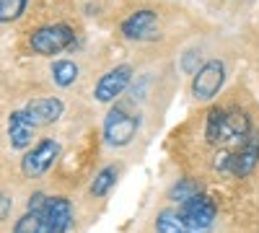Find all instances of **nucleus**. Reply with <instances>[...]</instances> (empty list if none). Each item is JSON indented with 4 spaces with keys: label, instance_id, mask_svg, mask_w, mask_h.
Returning <instances> with one entry per match:
<instances>
[{
    "label": "nucleus",
    "instance_id": "f257e3e1",
    "mask_svg": "<svg viewBox=\"0 0 259 233\" xmlns=\"http://www.w3.org/2000/svg\"><path fill=\"white\" fill-rule=\"evenodd\" d=\"M251 119L244 109H210L207 122H205V137L212 145H223V143H244L251 135Z\"/></svg>",
    "mask_w": 259,
    "mask_h": 233
},
{
    "label": "nucleus",
    "instance_id": "f03ea898",
    "mask_svg": "<svg viewBox=\"0 0 259 233\" xmlns=\"http://www.w3.org/2000/svg\"><path fill=\"white\" fill-rule=\"evenodd\" d=\"M138 127H140L138 114L124 109L122 104H114V107L106 112V119H104V140L112 148H124L135 140Z\"/></svg>",
    "mask_w": 259,
    "mask_h": 233
},
{
    "label": "nucleus",
    "instance_id": "7ed1b4c3",
    "mask_svg": "<svg viewBox=\"0 0 259 233\" xmlns=\"http://www.w3.org/2000/svg\"><path fill=\"white\" fill-rule=\"evenodd\" d=\"M75 41V31L68 24H50V26H41L29 36V47L41 55V57H52L60 55L65 50H70Z\"/></svg>",
    "mask_w": 259,
    "mask_h": 233
},
{
    "label": "nucleus",
    "instance_id": "20e7f679",
    "mask_svg": "<svg viewBox=\"0 0 259 233\" xmlns=\"http://www.w3.org/2000/svg\"><path fill=\"white\" fill-rule=\"evenodd\" d=\"M226 83V62L223 60H205L200 70L192 75V96L197 101H210L221 94Z\"/></svg>",
    "mask_w": 259,
    "mask_h": 233
},
{
    "label": "nucleus",
    "instance_id": "39448f33",
    "mask_svg": "<svg viewBox=\"0 0 259 233\" xmlns=\"http://www.w3.org/2000/svg\"><path fill=\"white\" fill-rule=\"evenodd\" d=\"M57 156H60V143L57 140H52V137L39 140L31 151H26V156L21 158V171H24L26 179H39L55 166Z\"/></svg>",
    "mask_w": 259,
    "mask_h": 233
},
{
    "label": "nucleus",
    "instance_id": "423d86ee",
    "mask_svg": "<svg viewBox=\"0 0 259 233\" xmlns=\"http://www.w3.org/2000/svg\"><path fill=\"white\" fill-rule=\"evenodd\" d=\"M133 78H135L133 65H117V68H112V70H106V73L99 78L96 88H94L96 101H101V104H114L130 86H133Z\"/></svg>",
    "mask_w": 259,
    "mask_h": 233
},
{
    "label": "nucleus",
    "instance_id": "0eeeda50",
    "mask_svg": "<svg viewBox=\"0 0 259 233\" xmlns=\"http://www.w3.org/2000/svg\"><path fill=\"white\" fill-rule=\"evenodd\" d=\"M177 210H179V215L197 230H212V223H215V218H218V207H215V202L205 192H200V195L189 197L187 202L177 205Z\"/></svg>",
    "mask_w": 259,
    "mask_h": 233
},
{
    "label": "nucleus",
    "instance_id": "6e6552de",
    "mask_svg": "<svg viewBox=\"0 0 259 233\" xmlns=\"http://www.w3.org/2000/svg\"><path fill=\"white\" fill-rule=\"evenodd\" d=\"M256 166H259V130H251V135L239 145V151L228 156V174L244 179Z\"/></svg>",
    "mask_w": 259,
    "mask_h": 233
},
{
    "label": "nucleus",
    "instance_id": "1a4fd4ad",
    "mask_svg": "<svg viewBox=\"0 0 259 233\" xmlns=\"http://www.w3.org/2000/svg\"><path fill=\"white\" fill-rule=\"evenodd\" d=\"M119 31H122V36L130 39V41H148V39H153L156 31H158V13L150 11V8H143V11L130 13V16L122 21Z\"/></svg>",
    "mask_w": 259,
    "mask_h": 233
},
{
    "label": "nucleus",
    "instance_id": "9d476101",
    "mask_svg": "<svg viewBox=\"0 0 259 233\" xmlns=\"http://www.w3.org/2000/svg\"><path fill=\"white\" fill-rule=\"evenodd\" d=\"M65 112V104L55 96H41V99H31L26 107H24V114L29 117V122L34 127H45V124H52L62 117Z\"/></svg>",
    "mask_w": 259,
    "mask_h": 233
},
{
    "label": "nucleus",
    "instance_id": "9b49d317",
    "mask_svg": "<svg viewBox=\"0 0 259 233\" xmlns=\"http://www.w3.org/2000/svg\"><path fill=\"white\" fill-rule=\"evenodd\" d=\"M41 218L47 220L52 233H68L73 228V205L68 197H50Z\"/></svg>",
    "mask_w": 259,
    "mask_h": 233
},
{
    "label": "nucleus",
    "instance_id": "f8f14e48",
    "mask_svg": "<svg viewBox=\"0 0 259 233\" xmlns=\"http://www.w3.org/2000/svg\"><path fill=\"white\" fill-rule=\"evenodd\" d=\"M8 137H11V148H16V151H26V148H31L34 124L29 122L24 109L11 112V117H8Z\"/></svg>",
    "mask_w": 259,
    "mask_h": 233
},
{
    "label": "nucleus",
    "instance_id": "ddd939ff",
    "mask_svg": "<svg viewBox=\"0 0 259 233\" xmlns=\"http://www.w3.org/2000/svg\"><path fill=\"white\" fill-rule=\"evenodd\" d=\"M156 233H210V230L192 228V225L179 215V210L166 207V210H161V213L156 215Z\"/></svg>",
    "mask_w": 259,
    "mask_h": 233
},
{
    "label": "nucleus",
    "instance_id": "4468645a",
    "mask_svg": "<svg viewBox=\"0 0 259 233\" xmlns=\"http://www.w3.org/2000/svg\"><path fill=\"white\" fill-rule=\"evenodd\" d=\"M50 73H52V80L57 83L60 88H70L73 83L78 80V65L73 60H55L52 62V68H50Z\"/></svg>",
    "mask_w": 259,
    "mask_h": 233
},
{
    "label": "nucleus",
    "instance_id": "2eb2a0df",
    "mask_svg": "<svg viewBox=\"0 0 259 233\" xmlns=\"http://www.w3.org/2000/svg\"><path fill=\"white\" fill-rule=\"evenodd\" d=\"M117 166H106V168H101V171L94 176V181H91V187H89V192H91V197H106L114 189V184H117Z\"/></svg>",
    "mask_w": 259,
    "mask_h": 233
},
{
    "label": "nucleus",
    "instance_id": "dca6fc26",
    "mask_svg": "<svg viewBox=\"0 0 259 233\" xmlns=\"http://www.w3.org/2000/svg\"><path fill=\"white\" fill-rule=\"evenodd\" d=\"M13 233H52V230H50L47 220L41 218L39 213H29V210H26V215L16 220Z\"/></svg>",
    "mask_w": 259,
    "mask_h": 233
},
{
    "label": "nucleus",
    "instance_id": "f3484780",
    "mask_svg": "<svg viewBox=\"0 0 259 233\" xmlns=\"http://www.w3.org/2000/svg\"><path fill=\"white\" fill-rule=\"evenodd\" d=\"M200 192H202V187L194 181V179H179L174 187L168 189V200L177 202V205H182V202H187L189 197L200 195Z\"/></svg>",
    "mask_w": 259,
    "mask_h": 233
},
{
    "label": "nucleus",
    "instance_id": "a211bd4d",
    "mask_svg": "<svg viewBox=\"0 0 259 233\" xmlns=\"http://www.w3.org/2000/svg\"><path fill=\"white\" fill-rule=\"evenodd\" d=\"M29 0H0V24H13L26 13Z\"/></svg>",
    "mask_w": 259,
    "mask_h": 233
},
{
    "label": "nucleus",
    "instance_id": "6ab92c4d",
    "mask_svg": "<svg viewBox=\"0 0 259 233\" xmlns=\"http://www.w3.org/2000/svg\"><path fill=\"white\" fill-rule=\"evenodd\" d=\"M47 200H50V197H47L45 192H34V195L29 197L26 210H29V213H39V215H41V213H45V207H47Z\"/></svg>",
    "mask_w": 259,
    "mask_h": 233
},
{
    "label": "nucleus",
    "instance_id": "aec40b11",
    "mask_svg": "<svg viewBox=\"0 0 259 233\" xmlns=\"http://www.w3.org/2000/svg\"><path fill=\"white\" fill-rule=\"evenodd\" d=\"M11 207H13V197L6 195V192H0V223L11 215Z\"/></svg>",
    "mask_w": 259,
    "mask_h": 233
}]
</instances>
